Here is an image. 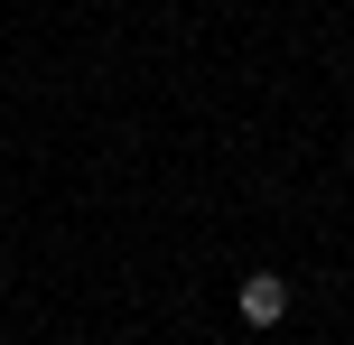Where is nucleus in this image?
I'll list each match as a JSON object with an SVG mask.
<instances>
[{
  "instance_id": "nucleus-1",
  "label": "nucleus",
  "mask_w": 354,
  "mask_h": 345,
  "mask_svg": "<svg viewBox=\"0 0 354 345\" xmlns=\"http://www.w3.org/2000/svg\"><path fill=\"white\" fill-rule=\"evenodd\" d=\"M233 308H243L252 327H280V317H289V280L280 271H252L243 290H233Z\"/></svg>"
}]
</instances>
